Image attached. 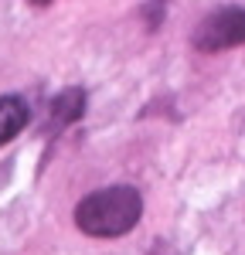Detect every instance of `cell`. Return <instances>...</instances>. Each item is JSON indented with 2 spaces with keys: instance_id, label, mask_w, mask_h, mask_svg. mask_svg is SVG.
<instances>
[{
  "instance_id": "6da1fadb",
  "label": "cell",
  "mask_w": 245,
  "mask_h": 255,
  "mask_svg": "<svg viewBox=\"0 0 245 255\" xmlns=\"http://www.w3.org/2000/svg\"><path fill=\"white\" fill-rule=\"evenodd\" d=\"M143 215V197L129 184L102 187L75 204V225L92 238H120L136 228Z\"/></svg>"
},
{
  "instance_id": "7a4b0ae2",
  "label": "cell",
  "mask_w": 245,
  "mask_h": 255,
  "mask_svg": "<svg viewBox=\"0 0 245 255\" xmlns=\"http://www.w3.org/2000/svg\"><path fill=\"white\" fill-rule=\"evenodd\" d=\"M194 48L198 51H225L245 44V7H218L194 27Z\"/></svg>"
},
{
  "instance_id": "277c9868",
  "label": "cell",
  "mask_w": 245,
  "mask_h": 255,
  "mask_svg": "<svg viewBox=\"0 0 245 255\" xmlns=\"http://www.w3.org/2000/svg\"><path fill=\"white\" fill-rule=\"evenodd\" d=\"M85 109V92L82 89H65L55 102H51V126H65V123H75Z\"/></svg>"
},
{
  "instance_id": "3957f363",
  "label": "cell",
  "mask_w": 245,
  "mask_h": 255,
  "mask_svg": "<svg viewBox=\"0 0 245 255\" xmlns=\"http://www.w3.org/2000/svg\"><path fill=\"white\" fill-rule=\"evenodd\" d=\"M27 119H31V109H27V102L20 96H3L0 99V146L17 136L20 129L27 126Z\"/></svg>"
}]
</instances>
